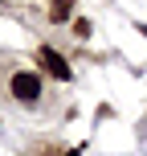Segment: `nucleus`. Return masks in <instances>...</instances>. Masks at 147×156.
Wrapping results in <instances>:
<instances>
[{"label":"nucleus","instance_id":"2","mask_svg":"<svg viewBox=\"0 0 147 156\" xmlns=\"http://www.w3.org/2000/svg\"><path fill=\"white\" fill-rule=\"evenodd\" d=\"M37 66H41V70H45L49 78H57V82H70V78H74L70 62H65L57 49H49V45H41V49H37Z\"/></svg>","mask_w":147,"mask_h":156},{"label":"nucleus","instance_id":"3","mask_svg":"<svg viewBox=\"0 0 147 156\" xmlns=\"http://www.w3.org/2000/svg\"><path fill=\"white\" fill-rule=\"evenodd\" d=\"M70 8H74V0H53L49 16H53V21H65V16H70Z\"/></svg>","mask_w":147,"mask_h":156},{"label":"nucleus","instance_id":"5","mask_svg":"<svg viewBox=\"0 0 147 156\" xmlns=\"http://www.w3.org/2000/svg\"><path fill=\"white\" fill-rule=\"evenodd\" d=\"M62 156H82V152H78V148H70V152H62Z\"/></svg>","mask_w":147,"mask_h":156},{"label":"nucleus","instance_id":"4","mask_svg":"<svg viewBox=\"0 0 147 156\" xmlns=\"http://www.w3.org/2000/svg\"><path fill=\"white\" fill-rule=\"evenodd\" d=\"M74 37H90V21H74Z\"/></svg>","mask_w":147,"mask_h":156},{"label":"nucleus","instance_id":"1","mask_svg":"<svg viewBox=\"0 0 147 156\" xmlns=\"http://www.w3.org/2000/svg\"><path fill=\"white\" fill-rule=\"evenodd\" d=\"M8 90H12V99H21V103H37L41 90H45V82H41L37 74H29V70H16L8 78Z\"/></svg>","mask_w":147,"mask_h":156}]
</instances>
